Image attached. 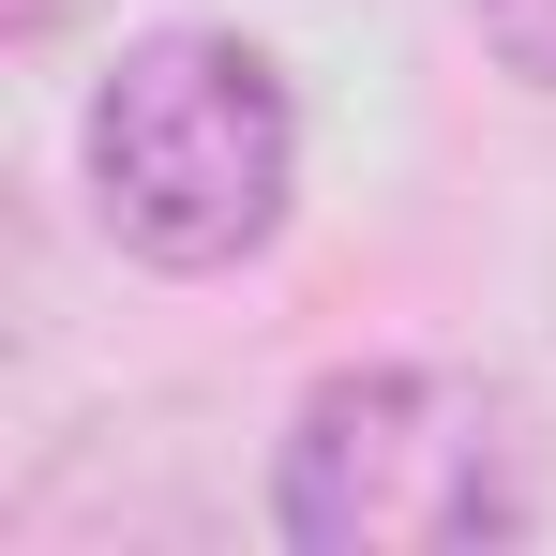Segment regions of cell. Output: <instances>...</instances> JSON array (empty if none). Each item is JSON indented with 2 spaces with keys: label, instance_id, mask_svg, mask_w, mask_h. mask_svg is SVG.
Returning a JSON list of instances; mask_svg holds the SVG:
<instances>
[{
  "label": "cell",
  "instance_id": "cell-1",
  "mask_svg": "<svg viewBox=\"0 0 556 556\" xmlns=\"http://www.w3.org/2000/svg\"><path fill=\"white\" fill-rule=\"evenodd\" d=\"M271 527L301 556H481L542 527V421L466 362L316 376L271 452Z\"/></svg>",
  "mask_w": 556,
  "mask_h": 556
},
{
  "label": "cell",
  "instance_id": "cell-2",
  "mask_svg": "<svg viewBox=\"0 0 556 556\" xmlns=\"http://www.w3.org/2000/svg\"><path fill=\"white\" fill-rule=\"evenodd\" d=\"M76 166H91V211L121 256L241 271L301 195V105H286L271 46H241V30H151L91 76Z\"/></svg>",
  "mask_w": 556,
  "mask_h": 556
},
{
  "label": "cell",
  "instance_id": "cell-3",
  "mask_svg": "<svg viewBox=\"0 0 556 556\" xmlns=\"http://www.w3.org/2000/svg\"><path fill=\"white\" fill-rule=\"evenodd\" d=\"M466 15H481V46H496L527 91H556V0H466Z\"/></svg>",
  "mask_w": 556,
  "mask_h": 556
},
{
  "label": "cell",
  "instance_id": "cell-4",
  "mask_svg": "<svg viewBox=\"0 0 556 556\" xmlns=\"http://www.w3.org/2000/svg\"><path fill=\"white\" fill-rule=\"evenodd\" d=\"M61 15H76V0H15V30H30V46H46V30H61Z\"/></svg>",
  "mask_w": 556,
  "mask_h": 556
}]
</instances>
